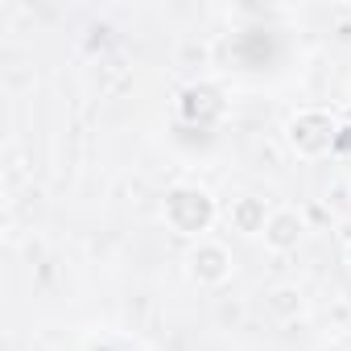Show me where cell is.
Listing matches in <instances>:
<instances>
[{
    "mask_svg": "<svg viewBox=\"0 0 351 351\" xmlns=\"http://www.w3.org/2000/svg\"><path fill=\"white\" fill-rule=\"evenodd\" d=\"M211 215H215L211 199L203 191H195V186H178V191L165 199V219L178 228V232H186V236H199L211 223Z\"/></svg>",
    "mask_w": 351,
    "mask_h": 351,
    "instance_id": "6da1fadb",
    "label": "cell"
},
{
    "mask_svg": "<svg viewBox=\"0 0 351 351\" xmlns=\"http://www.w3.org/2000/svg\"><path fill=\"white\" fill-rule=\"evenodd\" d=\"M330 141H335V120L326 112H302V116L289 120V145L298 153L318 157V153L330 149Z\"/></svg>",
    "mask_w": 351,
    "mask_h": 351,
    "instance_id": "7a4b0ae2",
    "label": "cell"
},
{
    "mask_svg": "<svg viewBox=\"0 0 351 351\" xmlns=\"http://www.w3.org/2000/svg\"><path fill=\"white\" fill-rule=\"evenodd\" d=\"M228 252L219 248V244H199L195 248V256H191V273L199 277V281H223L228 277Z\"/></svg>",
    "mask_w": 351,
    "mask_h": 351,
    "instance_id": "3957f363",
    "label": "cell"
},
{
    "mask_svg": "<svg viewBox=\"0 0 351 351\" xmlns=\"http://www.w3.org/2000/svg\"><path fill=\"white\" fill-rule=\"evenodd\" d=\"M265 240H269L273 248H293V244L302 240V219H298L293 211H277V215L265 223Z\"/></svg>",
    "mask_w": 351,
    "mask_h": 351,
    "instance_id": "277c9868",
    "label": "cell"
},
{
    "mask_svg": "<svg viewBox=\"0 0 351 351\" xmlns=\"http://www.w3.org/2000/svg\"><path fill=\"white\" fill-rule=\"evenodd\" d=\"M232 219L240 223V232H265V203H256V199H244L236 211H232Z\"/></svg>",
    "mask_w": 351,
    "mask_h": 351,
    "instance_id": "5b68a950",
    "label": "cell"
}]
</instances>
